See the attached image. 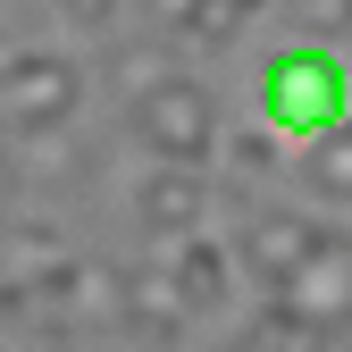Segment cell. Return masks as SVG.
<instances>
[{"mask_svg":"<svg viewBox=\"0 0 352 352\" xmlns=\"http://www.w3.org/2000/svg\"><path fill=\"white\" fill-rule=\"evenodd\" d=\"M260 109H269L277 135H302V143H319L327 126H344V109H352L344 51L336 42H294V51H277L269 76H260Z\"/></svg>","mask_w":352,"mask_h":352,"instance_id":"6da1fadb","label":"cell"},{"mask_svg":"<svg viewBox=\"0 0 352 352\" xmlns=\"http://www.w3.org/2000/svg\"><path fill=\"white\" fill-rule=\"evenodd\" d=\"M76 93H84V76L67 51H0V126H17V135L67 126Z\"/></svg>","mask_w":352,"mask_h":352,"instance_id":"7a4b0ae2","label":"cell"},{"mask_svg":"<svg viewBox=\"0 0 352 352\" xmlns=\"http://www.w3.org/2000/svg\"><path fill=\"white\" fill-rule=\"evenodd\" d=\"M135 135L168 168H201L218 151V109H210V93H201L193 76H176V84H160V93L135 109Z\"/></svg>","mask_w":352,"mask_h":352,"instance_id":"3957f363","label":"cell"},{"mask_svg":"<svg viewBox=\"0 0 352 352\" xmlns=\"http://www.w3.org/2000/svg\"><path fill=\"white\" fill-rule=\"evenodd\" d=\"M285 311H302L319 336H352V235H327L302 269L285 277Z\"/></svg>","mask_w":352,"mask_h":352,"instance_id":"277c9868","label":"cell"},{"mask_svg":"<svg viewBox=\"0 0 352 352\" xmlns=\"http://www.w3.org/2000/svg\"><path fill=\"white\" fill-rule=\"evenodd\" d=\"M319 243H327V235L311 227V210H252L243 235H235V269H252L269 294H285V277H294Z\"/></svg>","mask_w":352,"mask_h":352,"instance_id":"5b68a950","label":"cell"},{"mask_svg":"<svg viewBox=\"0 0 352 352\" xmlns=\"http://www.w3.org/2000/svg\"><path fill=\"white\" fill-rule=\"evenodd\" d=\"M201 210H210V185H201V168H151L143 176V193H135V218L151 235H201Z\"/></svg>","mask_w":352,"mask_h":352,"instance_id":"8992f818","label":"cell"},{"mask_svg":"<svg viewBox=\"0 0 352 352\" xmlns=\"http://www.w3.org/2000/svg\"><path fill=\"white\" fill-rule=\"evenodd\" d=\"M151 260H160V269H176V285H185L193 311H218V302H227V277H235V252H227V243H201V235H151Z\"/></svg>","mask_w":352,"mask_h":352,"instance_id":"52a82bcc","label":"cell"},{"mask_svg":"<svg viewBox=\"0 0 352 352\" xmlns=\"http://www.w3.org/2000/svg\"><path fill=\"white\" fill-rule=\"evenodd\" d=\"M185 319H193V302H185V285H176V269H135L126 277V336H143V344H176L185 336Z\"/></svg>","mask_w":352,"mask_h":352,"instance_id":"ba28073f","label":"cell"},{"mask_svg":"<svg viewBox=\"0 0 352 352\" xmlns=\"http://www.w3.org/2000/svg\"><path fill=\"white\" fill-rule=\"evenodd\" d=\"M67 269V252H59V227L42 218V227H9V243H0V285H17L34 294L42 277H59Z\"/></svg>","mask_w":352,"mask_h":352,"instance_id":"9c48e42d","label":"cell"},{"mask_svg":"<svg viewBox=\"0 0 352 352\" xmlns=\"http://www.w3.org/2000/svg\"><path fill=\"white\" fill-rule=\"evenodd\" d=\"M160 84H176V42H135V51H109V93L126 109H143Z\"/></svg>","mask_w":352,"mask_h":352,"instance_id":"30bf717a","label":"cell"},{"mask_svg":"<svg viewBox=\"0 0 352 352\" xmlns=\"http://www.w3.org/2000/svg\"><path fill=\"white\" fill-rule=\"evenodd\" d=\"M302 185H311V201H327V210H352V118L327 126V135L311 143V160H302Z\"/></svg>","mask_w":352,"mask_h":352,"instance_id":"8fae6325","label":"cell"},{"mask_svg":"<svg viewBox=\"0 0 352 352\" xmlns=\"http://www.w3.org/2000/svg\"><path fill=\"white\" fill-rule=\"evenodd\" d=\"M84 168H93V151H84L67 126H42L17 151V176H42V185H84Z\"/></svg>","mask_w":352,"mask_h":352,"instance_id":"7c38bea8","label":"cell"},{"mask_svg":"<svg viewBox=\"0 0 352 352\" xmlns=\"http://www.w3.org/2000/svg\"><path fill=\"white\" fill-rule=\"evenodd\" d=\"M252 9H269V0H201V9L185 17V34H176V42H227Z\"/></svg>","mask_w":352,"mask_h":352,"instance_id":"4fadbf2b","label":"cell"},{"mask_svg":"<svg viewBox=\"0 0 352 352\" xmlns=\"http://www.w3.org/2000/svg\"><path fill=\"white\" fill-rule=\"evenodd\" d=\"M302 42H352V0H294Z\"/></svg>","mask_w":352,"mask_h":352,"instance_id":"5bb4252c","label":"cell"},{"mask_svg":"<svg viewBox=\"0 0 352 352\" xmlns=\"http://www.w3.org/2000/svg\"><path fill=\"white\" fill-rule=\"evenodd\" d=\"M51 9L76 42H109V25H118V0H51Z\"/></svg>","mask_w":352,"mask_h":352,"instance_id":"9a60e30c","label":"cell"},{"mask_svg":"<svg viewBox=\"0 0 352 352\" xmlns=\"http://www.w3.org/2000/svg\"><path fill=\"white\" fill-rule=\"evenodd\" d=\"M227 168H235V176H269V168H277V143H269V135H235V143H227Z\"/></svg>","mask_w":352,"mask_h":352,"instance_id":"2e32d148","label":"cell"},{"mask_svg":"<svg viewBox=\"0 0 352 352\" xmlns=\"http://www.w3.org/2000/svg\"><path fill=\"white\" fill-rule=\"evenodd\" d=\"M193 9H201V0H151V17H160L168 34H185V17H193Z\"/></svg>","mask_w":352,"mask_h":352,"instance_id":"e0dca14e","label":"cell"},{"mask_svg":"<svg viewBox=\"0 0 352 352\" xmlns=\"http://www.w3.org/2000/svg\"><path fill=\"white\" fill-rule=\"evenodd\" d=\"M9 201H17V160L0 151V218H9Z\"/></svg>","mask_w":352,"mask_h":352,"instance_id":"ac0fdd59","label":"cell"},{"mask_svg":"<svg viewBox=\"0 0 352 352\" xmlns=\"http://www.w3.org/2000/svg\"><path fill=\"white\" fill-rule=\"evenodd\" d=\"M227 352H285V344H277L269 327H252V336H243V344H227Z\"/></svg>","mask_w":352,"mask_h":352,"instance_id":"d6986e66","label":"cell"},{"mask_svg":"<svg viewBox=\"0 0 352 352\" xmlns=\"http://www.w3.org/2000/svg\"><path fill=\"white\" fill-rule=\"evenodd\" d=\"M319 352H352V336H319Z\"/></svg>","mask_w":352,"mask_h":352,"instance_id":"ffe728a7","label":"cell"}]
</instances>
